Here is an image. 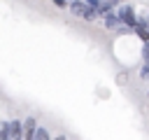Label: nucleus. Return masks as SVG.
I'll return each mask as SVG.
<instances>
[{"instance_id": "1", "label": "nucleus", "mask_w": 149, "mask_h": 140, "mask_svg": "<svg viewBox=\"0 0 149 140\" xmlns=\"http://www.w3.org/2000/svg\"><path fill=\"white\" fill-rule=\"evenodd\" d=\"M70 12L74 14V16H79V19H84V21H95L98 19V14H95V9H91L84 0H72L70 5Z\"/></svg>"}, {"instance_id": "2", "label": "nucleus", "mask_w": 149, "mask_h": 140, "mask_svg": "<svg viewBox=\"0 0 149 140\" xmlns=\"http://www.w3.org/2000/svg\"><path fill=\"white\" fill-rule=\"evenodd\" d=\"M116 16H119V21H121L123 26H128V28H133V30H135V26H137V19H135V12H133V7H130V5H123V7H119Z\"/></svg>"}, {"instance_id": "3", "label": "nucleus", "mask_w": 149, "mask_h": 140, "mask_svg": "<svg viewBox=\"0 0 149 140\" xmlns=\"http://www.w3.org/2000/svg\"><path fill=\"white\" fill-rule=\"evenodd\" d=\"M7 140H23V121H19V119H12L9 121Z\"/></svg>"}, {"instance_id": "4", "label": "nucleus", "mask_w": 149, "mask_h": 140, "mask_svg": "<svg viewBox=\"0 0 149 140\" xmlns=\"http://www.w3.org/2000/svg\"><path fill=\"white\" fill-rule=\"evenodd\" d=\"M37 131V119L35 117H26L23 119V140H33Z\"/></svg>"}, {"instance_id": "5", "label": "nucleus", "mask_w": 149, "mask_h": 140, "mask_svg": "<svg viewBox=\"0 0 149 140\" xmlns=\"http://www.w3.org/2000/svg\"><path fill=\"white\" fill-rule=\"evenodd\" d=\"M135 35H137L144 44L149 42V21H147V19H140V21H137V26H135Z\"/></svg>"}, {"instance_id": "6", "label": "nucleus", "mask_w": 149, "mask_h": 140, "mask_svg": "<svg viewBox=\"0 0 149 140\" xmlns=\"http://www.w3.org/2000/svg\"><path fill=\"white\" fill-rule=\"evenodd\" d=\"M102 23H105V28H107V30H116V28L121 26V21H119V16H116L114 12H109L107 16H102Z\"/></svg>"}, {"instance_id": "7", "label": "nucleus", "mask_w": 149, "mask_h": 140, "mask_svg": "<svg viewBox=\"0 0 149 140\" xmlns=\"http://www.w3.org/2000/svg\"><path fill=\"white\" fill-rule=\"evenodd\" d=\"M33 140H51V135H49V131L44 128V126H37V131H35V138Z\"/></svg>"}, {"instance_id": "8", "label": "nucleus", "mask_w": 149, "mask_h": 140, "mask_svg": "<svg viewBox=\"0 0 149 140\" xmlns=\"http://www.w3.org/2000/svg\"><path fill=\"white\" fill-rule=\"evenodd\" d=\"M9 133V121H0V140H7Z\"/></svg>"}, {"instance_id": "9", "label": "nucleus", "mask_w": 149, "mask_h": 140, "mask_svg": "<svg viewBox=\"0 0 149 140\" xmlns=\"http://www.w3.org/2000/svg\"><path fill=\"white\" fill-rule=\"evenodd\" d=\"M140 77H142V79H149V63H142V68H140Z\"/></svg>"}, {"instance_id": "10", "label": "nucleus", "mask_w": 149, "mask_h": 140, "mask_svg": "<svg viewBox=\"0 0 149 140\" xmlns=\"http://www.w3.org/2000/svg\"><path fill=\"white\" fill-rule=\"evenodd\" d=\"M84 2H86L91 9H98V5H100V0H84ZM95 14H98V12H95Z\"/></svg>"}, {"instance_id": "11", "label": "nucleus", "mask_w": 149, "mask_h": 140, "mask_svg": "<svg viewBox=\"0 0 149 140\" xmlns=\"http://www.w3.org/2000/svg\"><path fill=\"white\" fill-rule=\"evenodd\" d=\"M142 58H144V63H149V42H147L144 49H142Z\"/></svg>"}, {"instance_id": "12", "label": "nucleus", "mask_w": 149, "mask_h": 140, "mask_svg": "<svg viewBox=\"0 0 149 140\" xmlns=\"http://www.w3.org/2000/svg\"><path fill=\"white\" fill-rule=\"evenodd\" d=\"M51 2H54L56 7H61V9H63V7H68V0H51Z\"/></svg>"}, {"instance_id": "13", "label": "nucleus", "mask_w": 149, "mask_h": 140, "mask_svg": "<svg viewBox=\"0 0 149 140\" xmlns=\"http://www.w3.org/2000/svg\"><path fill=\"white\" fill-rule=\"evenodd\" d=\"M51 140H68V135H63V133H58L56 138H51Z\"/></svg>"}, {"instance_id": "14", "label": "nucleus", "mask_w": 149, "mask_h": 140, "mask_svg": "<svg viewBox=\"0 0 149 140\" xmlns=\"http://www.w3.org/2000/svg\"><path fill=\"white\" fill-rule=\"evenodd\" d=\"M107 2H109V5L114 7V5H119V2H126V0H107Z\"/></svg>"}, {"instance_id": "15", "label": "nucleus", "mask_w": 149, "mask_h": 140, "mask_svg": "<svg viewBox=\"0 0 149 140\" xmlns=\"http://www.w3.org/2000/svg\"><path fill=\"white\" fill-rule=\"evenodd\" d=\"M147 96H149V91H147Z\"/></svg>"}]
</instances>
